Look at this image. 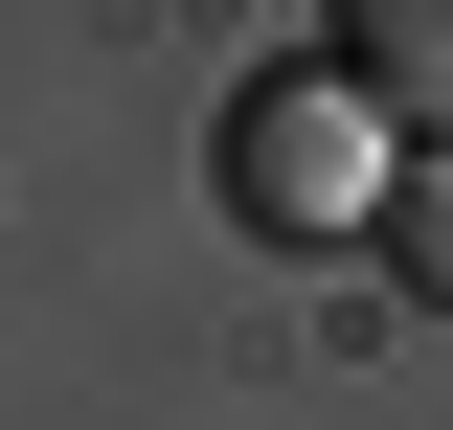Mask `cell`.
<instances>
[{
	"instance_id": "cell-2",
	"label": "cell",
	"mask_w": 453,
	"mask_h": 430,
	"mask_svg": "<svg viewBox=\"0 0 453 430\" xmlns=\"http://www.w3.org/2000/svg\"><path fill=\"white\" fill-rule=\"evenodd\" d=\"M318 46L363 68V91L408 113V136H453V0H318Z\"/></svg>"
},
{
	"instance_id": "cell-1",
	"label": "cell",
	"mask_w": 453,
	"mask_h": 430,
	"mask_svg": "<svg viewBox=\"0 0 453 430\" xmlns=\"http://www.w3.org/2000/svg\"><path fill=\"white\" fill-rule=\"evenodd\" d=\"M204 159H226V227H250V250H340V227H386V204H408V159H386V91H363L340 46L250 68Z\"/></svg>"
},
{
	"instance_id": "cell-3",
	"label": "cell",
	"mask_w": 453,
	"mask_h": 430,
	"mask_svg": "<svg viewBox=\"0 0 453 430\" xmlns=\"http://www.w3.org/2000/svg\"><path fill=\"white\" fill-rule=\"evenodd\" d=\"M386 272H408V318H453V136L408 159V204H386Z\"/></svg>"
}]
</instances>
